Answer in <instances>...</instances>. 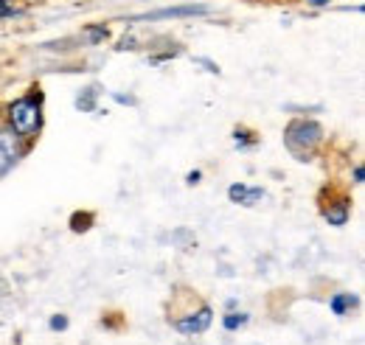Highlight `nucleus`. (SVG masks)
Instances as JSON below:
<instances>
[{"label":"nucleus","instance_id":"f257e3e1","mask_svg":"<svg viewBox=\"0 0 365 345\" xmlns=\"http://www.w3.org/2000/svg\"><path fill=\"white\" fill-rule=\"evenodd\" d=\"M0 118L20 140L34 146L37 138L46 130V93H43V87L31 85L17 98L6 101L0 107Z\"/></svg>","mask_w":365,"mask_h":345},{"label":"nucleus","instance_id":"f03ea898","mask_svg":"<svg viewBox=\"0 0 365 345\" xmlns=\"http://www.w3.org/2000/svg\"><path fill=\"white\" fill-rule=\"evenodd\" d=\"M323 146H326V130L312 115H298L284 127V149L298 163L315 160Z\"/></svg>","mask_w":365,"mask_h":345},{"label":"nucleus","instance_id":"7ed1b4c3","mask_svg":"<svg viewBox=\"0 0 365 345\" xmlns=\"http://www.w3.org/2000/svg\"><path fill=\"white\" fill-rule=\"evenodd\" d=\"M211 14V6L205 3H182V6H163L155 11H143L130 17L127 23H160V20H188V17H205Z\"/></svg>","mask_w":365,"mask_h":345},{"label":"nucleus","instance_id":"20e7f679","mask_svg":"<svg viewBox=\"0 0 365 345\" xmlns=\"http://www.w3.org/2000/svg\"><path fill=\"white\" fill-rule=\"evenodd\" d=\"M172 326L182 337H200L214 326V309L208 303H202L197 309H188V311H182L172 320Z\"/></svg>","mask_w":365,"mask_h":345},{"label":"nucleus","instance_id":"39448f33","mask_svg":"<svg viewBox=\"0 0 365 345\" xmlns=\"http://www.w3.org/2000/svg\"><path fill=\"white\" fill-rule=\"evenodd\" d=\"M29 152H31V146L26 140H20L14 132L3 124V118H0V180L11 172Z\"/></svg>","mask_w":365,"mask_h":345},{"label":"nucleus","instance_id":"423d86ee","mask_svg":"<svg viewBox=\"0 0 365 345\" xmlns=\"http://www.w3.org/2000/svg\"><path fill=\"white\" fill-rule=\"evenodd\" d=\"M351 211H354V205H351L349 194H334L326 202H320V216L331 227H346L349 219H351Z\"/></svg>","mask_w":365,"mask_h":345},{"label":"nucleus","instance_id":"0eeeda50","mask_svg":"<svg viewBox=\"0 0 365 345\" xmlns=\"http://www.w3.org/2000/svg\"><path fill=\"white\" fill-rule=\"evenodd\" d=\"M228 200L233 205L253 208L264 200V188L262 185H247V182H233V185H228Z\"/></svg>","mask_w":365,"mask_h":345},{"label":"nucleus","instance_id":"6e6552de","mask_svg":"<svg viewBox=\"0 0 365 345\" xmlns=\"http://www.w3.org/2000/svg\"><path fill=\"white\" fill-rule=\"evenodd\" d=\"M360 309V295L357 292H349V289H337L329 295V311L334 317H349Z\"/></svg>","mask_w":365,"mask_h":345},{"label":"nucleus","instance_id":"1a4fd4ad","mask_svg":"<svg viewBox=\"0 0 365 345\" xmlns=\"http://www.w3.org/2000/svg\"><path fill=\"white\" fill-rule=\"evenodd\" d=\"M247 323H250V314L242 311V309H230V311L222 314V329L228 334H239L242 329H247Z\"/></svg>","mask_w":365,"mask_h":345},{"label":"nucleus","instance_id":"9d476101","mask_svg":"<svg viewBox=\"0 0 365 345\" xmlns=\"http://www.w3.org/2000/svg\"><path fill=\"white\" fill-rule=\"evenodd\" d=\"M233 146L239 152H253L259 146V135L250 130V127H236L233 130Z\"/></svg>","mask_w":365,"mask_h":345},{"label":"nucleus","instance_id":"9b49d317","mask_svg":"<svg viewBox=\"0 0 365 345\" xmlns=\"http://www.w3.org/2000/svg\"><path fill=\"white\" fill-rule=\"evenodd\" d=\"M96 101H98V87H85L76 96V110L82 113H96Z\"/></svg>","mask_w":365,"mask_h":345},{"label":"nucleus","instance_id":"f8f14e48","mask_svg":"<svg viewBox=\"0 0 365 345\" xmlns=\"http://www.w3.org/2000/svg\"><path fill=\"white\" fill-rule=\"evenodd\" d=\"M82 34L88 37L91 45H101L104 40H110V26H104V23H91V26H85Z\"/></svg>","mask_w":365,"mask_h":345},{"label":"nucleus","instance_id":"ddd939ff","mask_svg":"<svg viewBox=\"0 0 365 345\" xmlns=\"http://www.w3.org/2000/svg\"><path fill=\"white\" fill-rule=\"evenodd\" d=\"M20 14H23V9L17 6V0H0V20H14Z\"/></svg>","mask_w":365,"mask_h":345},{"label":"nucleus","instance_id":"4468645a","mask_svg":"<svg viewBox=\"0 0 365 345\" xmlns=\"http://www.w3.org/2000/svg\"><path fill=\"white\" fill-rule=\"evenodd\" d=\"M48 329L56 334V331H68L71 329V317L68 314H51L48 317Z\"/></svg>","mask_w":365,"mask_h":345},{"label":"nucleus","instance_id":"2eb2a0df","mask_svg":"<svg viewBox=\"0 0 365 345\" xmlns=\"http://www.w3.org/2000/svg\"><path fill=\"white\" fill-rule=\"evenodd\" d=\"M113 101L127 104V107H138V98L135 96H130V93H113Z\"/></svg>","mask_w":365,"mask_h":345},{"label":"nucleus","instance_id":"dca6fc26","mask_svg":"<svg viewBox=\"0 0 365 345\" xmlns=\"http://www.w3.org/2000/svg\"><path fill=\"white\" fill-rule=\"evenodd\" d=\"M200 180H202V172H200V169H194V172L185 174V185H197Z\"/></svg>","mask_w":365,"mask_h":345},{"label":"nucleus","instance_id":"f3484780","mask_svg":"<svg viewBox=\"0 0 365 345\" xmlns=\"http://www.w3.org/2000/svg\"><path fill=\"white\" fill-rule=\"evenodd\" d=\"M351 177H354V185H363V182H365V169H363V166H354Z\"/></svg>","mask_w":365,"mask_h":345},{"label":"nucleus","instance_id":"a211bd4d","mask_svg":"<svg viewBox=\"0 0 365 345\" xmlns=\"http://www.w3.org/2000/svg\"><path fill=\"white\" fill-rule=\"evenodd\" d=\"M309 9H329L331 6V0H304Z\"/></svg>","mask_w":365,"mask_h":345},{"label":"nucleus","instance_id":"6ab92c4d","mask_svg":"<svg viewBox=\"0 0 365 345\" xmlns=\"http://www.w3.org/2000/svg\"><path fill=\"white\" fill-rule=\"evenodd\" d=\"M133 48H138L135 37H124V40H121V45H118V51H133Z\"/></svg>","mask_w":365,"mask_h":345},{"label":"nucleus","instance_id":"aec40b11","mask_svg":"<svg viewBox=\"0 0 365 345\" xmlns=\"http://www.w3.org/2000/svg\"><path fill=\"white\" fill-rule=\"evenodd\" d=\"M230 309H239V301H236V298H228V303H225V311H230Z\"/></svg>","mask_w":365,"mask_h":345}]
</instances>
